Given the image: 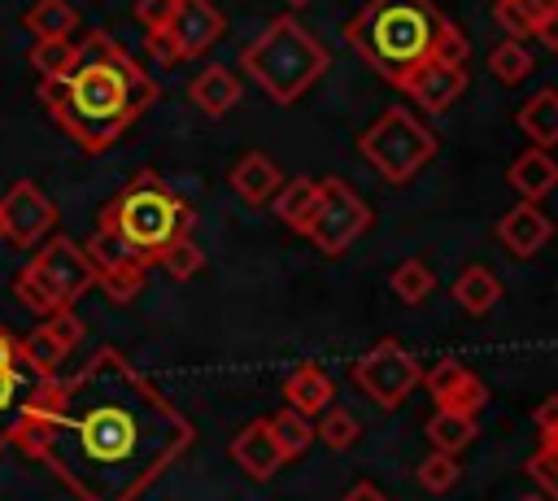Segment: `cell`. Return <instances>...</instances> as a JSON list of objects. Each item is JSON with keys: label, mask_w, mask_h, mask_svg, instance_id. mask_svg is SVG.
<instances>
[{"label": "cell", "mask_w": 558, "mask_h": 501, "mask_svg": "<svg viewBox=\"0 0 558 501\" xmlns=\"http://www.w3.org/2000/svg\"><path fill=\"white\" fill-rule=\"evenodd\" d=\"M371 227V205L344 183V179H318V196L314 209L301 227V235L323 253V257H340L353 240H362V231Z\"/></svg>", "instance_id": "cell-7"}, {"label": "cell", "mask_w": 558, "mask_h": 501, "mask_svg": "<svg viewBox=\"0 0 558 501\" xmlns=\"http://www.w3.org/2000/svg\"><path fill=\"white\" fill-rule=\"evenodd\" d=\"M17 353H22L39 375H57V366H61V357H65L70 349H65V344H61V340L39 322L35 331H26V335L17 340Z\"/></svg>", "instance_id": "cell-28"}, {"label": "cell", "mask_w": 558, "mask_h": 501, "mask_svg": "<svg viewBox=\"0 0 558 501\" xmlns=\"http://www.w3.org/2000/svg\"><path fill=\"white\" fill-rule=\"evenodd\" d=\"M357 148H362L366 166H371L384 183L401 187V183H410V179L436 157V135H432L410 109H384V113L357 135Z\"/></svg>", "instance_id": "cell-6"}, {"label": "cell", "mask_w": 558, "mask_h": 501, "mask_svg": "<svg viewBox=\"0 0 558 501\" xmlns=\"http://www.w3.org/2000/svg\"><path fill=\"white\" fill-rule=\"evenodd\" d=\"M231 462H235L248 479H257V484H266V479L288 462L283 449H279V440H275V431H270V418L244 423V431L231 440Z\"/></svg>", "instance_id": "cell-14"}, {"label": "cell", "mask_w": 558, "mask_h": 501, "mask_svg": "<svg viewBox=\"0 0 558 501\" xmlns=\"http://www.w3.org/2000/svg\"><path fill=\"white\" fill-rule=\"evenodd\" d=\"M78 57H83V44H74V39H35L31 44V70L39 78H48V83L70 78Z\"/></svg>", "instance_id": "cell-24"}, {"label": "cell", "mask_w": 558, "mask_h": 501, "mask_svg": "<svg viewBox=\"0 0 558 501\" xmlns=\"http://www.w3.org/2000/svg\"><path fill=\"white\" fill-rule=\"evenodd\" d=\"M532 423H536V427H541V431H545V427H554V423H558V392H554V396H545V401H541V405H536V414H532Z\"/></svg>", "instance_id": "cell-42"}, {"label": "cell", "mask_w": 558, "mask_h": 501, "mask_svg": "<svg viewBox=\"0 0 558 501\" xmlns=\"http://www.w3.org/2000/svg\"><path fill=\"white\" fill-rule=\"evenodd\" d=\"M484 405H488V388H484V379H480L475 370H466L462 383H453V388L436 401V410H453V414H471V418H480Z\"/></svg>", "instance_id": "cell-34"}, {"label": "cell", "mask_w": 558, "mask_h": 501, "mask_svg": "<svg viewBox=\"0 0 558 501\" xmlns=\"http://www.w3.org/2000/svg\"><path fill=\"white\" fill-rule=\"evenodd\" d=\"M31 266H35V274L52 288V296H57L61 309H70L87 288H96V274H92V266H87V253H83L74 240H65V235L44 240V244L35 248Z\"/></svg>", "instance_id": "cell-11"}, {"label": "cell", "mask_w": 558, "mask_h": 501, "mask_svg": "<svg viewBox=\"0 0 558 501\" xmlns=\"http://www.w3.org/2000/svg\"><path fill=\"white\" fill-rule=\"evenodd\" d=\"M314 436H318L323 444H331V449H349V444L362 436V427H357V418H353L349 410L327 405V410L318 414V423H314Z\"/></svg>", "instance_id": "cell-35"}, {"label": "cell", "mask_w": 558, "mask_h": 501, "mask_svg": "<svg viewBox=\"0 0 558 501\" xmlns=\"http://www.w3.org/2000/svg\"><path fill=\"white\" fill-rule=\"evenodd\" d=\"M532 35H536L549 52H558V9H554V13H545V17H541V26H536Z\"/></svg>", "instance_id": "cell-40"}, {"label": "cell", "mask_w": 558, "mask_h": 501, "mask_svg": "<svg viewBox=\"0 0 558 501\" xmlns=\"http://www.w3.org/2000/svg\"><path fill=\"white\" fill-rule=\"evenodd\" d=\"M283 396H288V410H296V414H305V418H318V414L331 405L336 383H331V375H327L323 366L301 362V366L283 379Z\"/></svg>", "instance_id": "cell-17"}, {"label": "cell", "mask_w": 558, "mask_h": 501, "mask_svg": "<svg viewBox=\"0 0 558 501\" xmlns=\"http://www.w3.org/2000/svg\"><path fill=\"white\" fill-rule=\"evenodd\" d=\"M22 22L35 39H70L78 26V9L70 0H35Z\"/></svg>", "instance_id": "cell-23"}, {"label": "cell", "mask_w": 558, "mask_h": 501, "mask_svg": "<svg viewBox=\"0 0 558 501\" xmlns=\"http://www.w3.org/2000/svg\"><path fill=\"white\" fill-rule=\"evenodd\" d=\"M327 48L296 17H275L253 44L240 48V70L279 105L301 100L327 74Z\"/></svg>", "instance_id": "cell-4"}, {"label": "cell", "mask_w": 558, "mask_h": 501, "mask_svg": "<svg viewBox=\"0 0 558 501\" xmlns=\"http://www.w3.org/2000/svg\"><path fill=\"white\" fill-rule=\"evenodd\" d=\"M13 444L44 457L78 501H135L187 453L192 427L118 349H100L39 392Z\"/></svg>", "instance_id": "cell-1"}, {"label": "cell", "mask_w": 558, "mask_h": 501, "mask_svg": "<svg viewBox=\"0 0 558 501\" xmlns=\"http://www.w3.org/2000/svg\"><path fill=\"white\" fill-rule=\"evenodd\" d=\"M39 100L70 139L87 152H105L157 100V78H148L105 30H92L70 78H39Z\"/></svg>", "instance_id": "cell-2"}, {"label": "cell", "mask_w": 558, "mask_h": 501, "mask_svg": "<svg viewBox=\"0 0 558 501\" xmlns=\"http://www.w3.org/2000/svg\"><path fill=\"white\" fill-rule=\"evenodd\" d=\"M488 70H493L497 83L514 87V83H523V78L532 74V52H527L519 39H506V44H497V48L488 52Z\"/></svg>", "instance_id": "cell-30"}, {"label": "cell", "mask_w": 558, "mask_h": 501, "mask_svg": "<svg viewBox=\"0 0 558 501\" xmlns=\"http://www.w3.org/2000/svg\"><path fill=\"white\" fill-rule=\"evenodd\" d=\"M240 78L227 70V65H205L196 78H192V87H187V96H192V105L201 109V113H209V118H222L235 100H240Z\"/></svg>", "instance_id": "cell-20"}, {"label": "cell", "mask_w": 558, "mask_h": 501, "mask_svg": "<svg viewBox=\"0 0 558 501\" xmlns=\"http://www.w3.org/2000/svg\"><path fill=\"white\" fill-rule=\"evenodd\" d=\"M288 4H292V9H296V4H310V0H288Z\"/></svg>", "instance_id": "cell-44"}, {"label": "cell", "mask_w": 558, "mask_h": 501, "mask_svg": "<svg viewBox=\"0 0 558 501\" xmlns=\"http://www.w3.org/2000/svg\"><path fill=\"white\" fill-rule=\"evenodd\" d=\"M100 227L118 231L144 261H157V253L192 231V209L179 192H170L153 170H140L105 209Z\"/></svg>", "instance_id": "cell-5"}, {"label": "cell", "mask_w": 558, "mask_h": 501, "mask_svg": "<svg viewBox=\"0 0 558 501\" xmlns=\"http://www.w3.org/2000/svg\"><path fill=\"white\" fill-rule=\"evenodd\" d=\"M314 196H318V183L314 179H288V183H279V192H275V213L301 235V227H305V218H310V209H314Z\"/></svg>", "instance_id": "cell-27"}, {"label": "cell", "mask_w": 558, "mask_h": 501, "mask_svg": "<svg viewBox=\"0 0 558 501\" xmlns=\"http://www.w3.org/2000/svg\"><path fill=\"white\" fill-rule=\"evenodd\" d=\"M554 9H558V0H497L493 4L497 22H501V30L510 39H527L541 26V17L554 13Z\"/></svg>", "instance_id": "cell-26"}, {"label": "cell", "mask_w": 558, "mask_h": 501, "mask_svg": "<svg viewBox=\"0 0 558 501\" xmlns=\"http://www.w3.org/2000/svg\"><path fill=\"white\" fill-rule=\"evenodd\" d=\"M475 418L471 414H453V410H436L432 418H427V440H432V449H440V453H462L471 440H475Z\"/></svg>", "instance_id": "cell-25"}, {"label": "cell", "mask_w": 558, "mask_h": 501, "mask_svg": "<svg viewBox=\"0 0 558 501\" xmlns=\"http://www.w3.org/2000/svg\"><path fill=\"white\" fill-rule=\"evenodd\" d=\"M13 288H17V301H22L31 314H39V318H48L52 309H61V305H57V296H52V288L35 274V266H31V261H26V270L17 274V283H13Z\"/></svg>", "instance_id": "cell-37"}, {"label": "cell", "mask_w": 558, "mask_h": 501, "mask_svg": "<svg viewBox=\"0 0 558 501\" xmlns=\"http://www.w3.org/2000/svg\"><path fill=\"white\" fill-rule=\"evenodd\" d=\"M344 39L375 74L401 91H410L427 65H466L471 52L466 35L436 9V0H366V9L344 22Z\"/></svg>", "instance_id": "cell-3"}, {"label": "cell", "mask_w": 558, "mask_h": 501, "mask_svg": "<svg viewBox=\"0 0 558 501\" xmlns=\"http://www.w3.org/2000/svg\"><path fill=\"white\" fill-rule=\"evenodd\" d=\"M270 431H275L283 457H296V453H305L310 440H314V418H305V414H296V410H279V414L270 418Z\"/></svg>", "instance_id": "cell-32"}, {"label": "cell", "mask_w": 558, "mask_h": 501, "mask_svg": "<svg viewBox=\"0 0 558 501\" xmlns=\"http://www.w3.org/2000/svg\"><path fill=\"white\" fill-rule=\"evenodd\" d=\"M353 383H357L379 410H397V405H405V396L423 383V366H418V357H414L401 340H379V344H371V349L353 362Z\"/></svg>", "instance_id": "cell-9"}, {"label": "cell", "mask_w": 558, "mask_h": 501, "mask_svg": "<svg viewBox=\"0 0 558 501\" xmlns=\"http://www.w3.org/2000/svg\"><path fill=\"white\" fill-rule=\"evenodd\" d=\"M523 501H549V497H523Z\"/></svg>", "instance_id": "cell-45"}, {"label": "cell", "mask_w": 558, "mask_h": 501, "mask_svg": "<svg viewBox=\"0 0 558 501\" xmlns=\"http://www.w3.org/2000/svg\"><path fill=\"white\" fill-rule=\"evenodd\" d=\"M527 475L545 497H558V423L541 431V449L527 457Z\"/></svg>", "instance_id": "cell-29"}, {"label": "cell", "mask_w": 558, "mask_h": 501, "mask_svg": "<svg viewBox=\"0 0 558 501\" xmlns=\"http://www.w3.org/2000/svg\"><path fill=\"white\" fill-rule=\"evenodd\" d=\"M340 501H388V497H384V488H375L371 479H357Z\"/></svg>", "instance_id": "cell-41"}, {"label": "cell", "mask_w": 558, "mask_h": 501, "mask_svg": "<svg viewBox=\"0 0 558 501\" xmlns=\"http://www.w3.org/2000/svg\"><path fill=\"white\" fill-rule=\"evenodd\" d=\"M83 253H87V266L96 274V288H105L113 301H131L148 283V266L153 261H144L118 231H109L100 222H96L92 240L83 244Z\"/></svg>", "instance_id": "cell-10"}, {"label": "cell", "mask_w": 558, "mask_h": 501, "mask_svg": "<svg viewBox=\"0 0 558 501\" xmlns=\"http://www.w3.org/2000/svg\"><path fill=\"white\" fill-rule=\"evenodd\" d=\"M0 218H4V240H13L17 248H39L57 227V205L31 179H17L0 196Z\"/></svg>", "instance_id": "cell-12"}, {"label": "cell", "mask_w": 558, "mask_h": 501, "mask_svg": "<svg viewBox=\"0 0 558 501\" xmlns=\"http://www.w3.org/2000/svg\"><path fill=\"white\" fill-rule=\"evenodd\" d=\"M17 357H22V353H17V340H13V335H9L4 327H0V370L17 366Z\"/></svg>", "instance_id": "cell-43"}, {"label": "cell", "mask_w": 558, "mask_h": 501, "mask_svg": "<svg viewBox=\"0 0 558 501\" xmlns=\"http://www.w3.org/2000/svg\"><path fill=\"white\" fill-rule=\"evenodd\" d=\"M462 91H466V65H449V61L427 65V70L410 83V96H414V105H418L423 113H440V109H449Z\"/></svg>", "instance_id": "cell-16"}, {"label": "cell", "mask_w": 558, "mask_h": 501, "mask_svg": "<svg viewBox=\"0 0 558 501\" xmlns=\"http://www.w3.org/2000/svg\"><path fill=\"white\" fill-rule=\"evenodd\" d=\"M497 235H501V244H506L514 257H532V253H541V248L549 244V235H554V218H549L536 200H519L514 209L501 213Z\"/></svg>", "instance_id": "cell-15"}, {"label": "cell", "mask_w": 558, "mask_h": 501, "mask_svg": "<svg viewBox=\"0 0 558 501\" xmlns=\"http://www.w3.org/2000/svg\"><path fill=\"white\" fill-rule=\"evenodd\" d=\"M44 327H48V331H52V335H57L65 349H74V344L83 340V322H78L70 309H52V314L44 318Z\"/></svg>", "instance_id": "cell-38"}, {"label": "cell", "mask_w": 558, "mask_h": 501, "mask_svg": "<svg viewBox=\"0 0 558 501\" xmlns=\"http://www.w3.org/2000/svg\"><path fill=\"white\" fill-rule=\"evenodd\" d=\"M388 288H392V292H397L405 305H418V301H427V292L436 288V274H432V266H427V261L410 257V261H401V266L392 270Z\"/></svg>", "instance_id": "cell-31"}, {"label": "cell", "mask_w": 558, "mask_h": 501, "mask_svg": "<svg viewBox=\"0 0 558 501\" xmlns=\"http://www.w3.org/2000/svg\"><path fill=\"white\" fill-rule=\"evenodd\" d=\"M458 457L453 453H440V449H432L423 462H418V471H414V479H418V488H427V492H449L453 484H458Z\"/></svg>", "instance_id": "cell-36"}, {"label": "cell", "mask_w": 558, "mask_h": 501, "mask_svg": "<svg viewBox=\"0 0 558 501\" xmlns=\"http://www.w3.org/2000/svg\"><path fill=\"white\" fill-rule=\"evenodd\" d=\"M0 240H4V218H0Z\"/></svg>", "instance_id": "cell-46"}, {"label": "cell", "mask_w": 558, "mask_h": 501, "mask_svg": "<svg viewBox=\"0 0 558 501\" xmlns=\"http://www.w3.org/2000/svg\"><path fill=\"white\" fill-rule=\"evenodd\" d=\"M170 9H174V0H135V22L144 30H161L170 22Z\"/></svg>", "instance_id": "cell-39"}, {"label": "cell", "mask_w": 558, "mask_h": 501, "mask_svg": "<svg viewBox=\"0 0 558 501\" xmlns=\"http://www.w3.org/2000/svg\"><path fill=\"white\" fill-rule=\"evenodd\" d=\"M453 301L466 309V314H488L497 301H501V283L488 266H466L458 279H453Z\"/></svg>", "instance_id": "cell-22"}, {"label": "cell", "mask_w": 558, "mask_h": 501, "mask_svg": "<svg viewBox=\"0 0 558 501\" xmlns=\"http://www.w3.org/2000/svg\"><path fill=\"white\" fill-rule=\"evenodd\" d=\"M52 383V375H39L26 357H17V366L0 370V449L17 440L31 405L39 401V392Z\"/></svg>", "instance_id": "cell-13"}, {"label": "cell", "mask_w": 558, "mask_h": 501, "mask_svg": "<svg viewBox=\"0 0 558 501\" xmlns=\"http://www.w3.org/2000/svg\"><path fill=\"white\" fill-rule=\"evenodd\" d=\"M227 30V17L214 0H174L170 22L161 30H148V52L161 65H179L192 57H205Z\"/></svg>", "instance_id": "cell-8"}, {"label": "cell", "mask_w": 558, "mask_h": 501, "mask_svg": "<svg viewBox=\"0 0 558 501\" xmlns=\"http://www.w3.org/2000/svg\"><path fill=\"white\" fill-rule=\"evenodd\" d=\"M157 266H161L170 279H192V274H201L205 253L192 244V235H179V240H170V244L157 253Z\"/></svg>", "instance_id": "cell-33"}, {"label": "cell", "mask_w": 558, "mask_h": 501, "mask_svg": "<svg viewBox=\"0 0 558 501\" xmlns=\"http://www.w3.org/2000/svg\"><path fill=\"white\" fill-rule=\"evenodd\" d=\"M519 131L536 144V148H554L558 144V91L554 87H541L519 113H514Z\"/></svg>", "instance_id": "cell-21"}, {"label": "cell", "mask_w": 558, "mask_h": 501, "mask_svg": "<svg viewBox=\"0 0 558 501\" xmlns=\"http://www.w3.org/2000/svg\"><path fill=\"white\" fill-rule=\"evenodd\" d=\"M506 183L519 192V200H545L554 187H558V161L545 152V148H527L510 161L506 170Z\"/></svg>", "instance_id": "cell-18"}, {"label": "cell", "mask_w": 558, "mask_h": 501, "mask_svg": "<svg viewBox=\"0 0 558 501\" xmlns=\"http://www.w3.org/2000/svg\"><path fill=\"white\" fill-rule=\"evenodd\" d=\"M279 183H283V174H279V166H275L266 152H244V157L231 166V187H235V196H240L244 205H266V200H275Z\"/></svg>", "instance_id": "cell-19"}]
</instances>
